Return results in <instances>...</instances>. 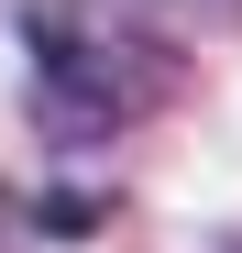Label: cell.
<instances>
[{
	"mask_svg": "<svg viewBox=\"0 0 242 253\" xmlns=\"http://www.w3.org/2000/svg\"><path fill=\"white\" fill-rule=\"evenodd\" d=\"M33 66H44L33 121L55 143H99V132L143 121L176 88V55L143 44V33H121V22H99V11H33Z\"/></svg>",
	"mask_w": 242,
	"mask_h": 253,
	"instance_id": "obj_1",
	"label": "cell"
},
{
	"mask_svg": "<svg viewBox=\"0 0 242 253\" xmlns=\"http://www.w3.org/2000/svg\"><path fill=\"white\" fill-rule=\"evenodd\" d=\"M0 253H22V209H11V187H0Z\"/></svg>",
	"mask_w": 242,
	"mask_h": 253,
	"instance_id": "obj_2",
	"label": "cell"
}]
</instances>
